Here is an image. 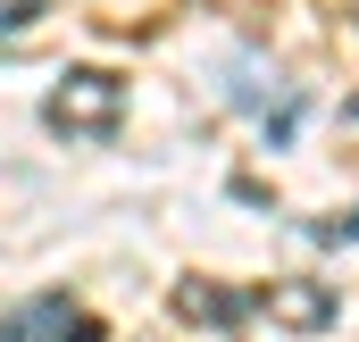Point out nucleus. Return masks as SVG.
Wrapping results in <instances>:
<instances>
[{
    "mask_svg": "<svg viewBox=\"0 0 359 342\" xmlns=\"http://www.w3.org/2000/svg\"><path fill=\"white\" fill-rule=\"evenodd\" d=\"M351 8H359V0H351Z\"/></svg>",
    "mask_w": 359,
    "mask_h": 342,
    "instance_id": "f03ea898",
    "label": "nucleus"
},
{
    "mask_svg": "<svg viewBox=\"0 0 359 342\" xmlns=\"http://www.w3.org/2000/svg\"><path fill=\"white\" fill-rule=\"evenodd\" d=\"M25 334H92V317H76L67 301H34V309H17L0 326V342H25Z\"/></svg>",
    "mask_w": 359,
    "mask_h": 342,
    "instance_id": "f257e3e1",
    "label": "nucleus"
}]
</instances>
